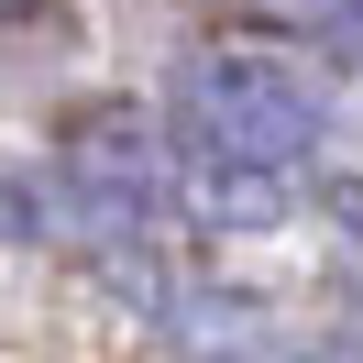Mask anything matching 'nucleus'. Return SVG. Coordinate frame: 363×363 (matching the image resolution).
Here are the masks:
<instances>
[{
    "label": "nucleus",
    "mask_w": 363,
    "mask_h": 363,
    "mask_svg": "<svg viewBox=\"0 0 363 363\" xmlns=\"http://www.w3.org/2000/svg\"><path fill=\"white\" fill-rule=\"evenodd\" d=\"M177 165H165V143L143 133V121H89V133H67V155H55V199H67V220L89 231V242H133V231H155L165 209H177Z\"/></svg>",
    "instance_id": "f03ea898"
},
{
    "label": "nucleus",
    "mask_w": 363,
    "mask_h": 363,
    "mask_svg": "<svg viewBox=\"0 0 363 363\" xmlns=\"http://www.w3.org/2000/svg\"><path fill=\"white\" fill-rule=\"evenodd\" d=\"M187 199H199V220H242V231H264L275 209H286V177H275V165H209V155H199Z\"/></svg>",
    "instance_id": "7ed1b4c3"
},
{
    "label": "nucleus",
    "mask_w": 363,
    "mask_h": 363,
    "mask_svg": "<svg viewBox=\"0 0 363 363\" xmlns=\"http://www.w3.org/2000/svg\"><path fill=\"white\" fill-rule=\"evenodd\" d=\"M177 121L209 165H308L319 133H330V99L319 77H297L286 55H253V45H209L177 67Z\"/></svg>",
    "instance_id": "f257e3e1"
},
{
    "label": "nucleus",
    "mask_w": 363,
    "mask_h": 363,
    "mask_svg": "<svg viewBox=\"0 0 363 363\" xmlns=\"http://www.w3.org/2000/svg\"><path fill=\"white\" fill-rule=\"evenodd\" d=\"M23 11H33V0H0V23H23Z\"/></svg>",
    "instance_id": "20e7f679"
}]
</instances>
